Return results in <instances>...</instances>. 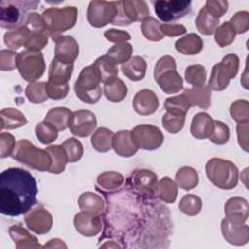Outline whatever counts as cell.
<instances>
[{"instance_id": "obj_11", "label": "cell", "mask_w": 249, "mask_h": 249, "mask_svg": "<svg viewBox=\"0 0 249 249\" xmlns=\"http://www.w3.org/2000/svg\"><path fill=\"white\" fill-rule=\"evenodd\" d=\"M131 137L138 149L143 150H157L160 148L164 140L161 130L153 124H142L136 125L131 130Z\"/></svg>"}, {"instance_id": "obj_4", "label": "cell", "mask_w": 249, "mask_h": 249, "mask_svg": "<svg viewBox=\"0 0 249 249\" xmlns=\"http://www.w3.org/2000/svg\"><path fill=\"white\" fill-rule=\"evenodd\" d=\"M100 84V76L94 65L84 67L74 85L76 96L85 103H96L103 92Z\"/></svg>"}, {"instance_id": "obj_9", "label": "cell", "mask_w": 249, "mask_h": 249, "mask_svg": "<svg viewBox=\"0 0 249 249\" xmlns=\"http://www.w3.org/2000/svg\"><path fill=\"white\" fill-rule=\"evenodd\" d=\"M158 184V175L146 168L133 170L126 180L127 189L135 196L145 199H152L155 196V189Z\"/></svg>"}, {"instance_id": "obj_45", "label": "cell", "mask_w": 249, "mask_h": 249, "mask_svg": "<svg viewBox=\"0 0 249 249\" xmlns=\"http://www.w3.org/2000/svg\"><path fill=\"white\" fill-rule=\"evenodd\" d=\"M202 208V201L199 196L188 194L185 195L180 202H179V209L182 213L188 216H196L197 215Z\"/></svg>"}, {"instance_id": "obj_22", "label": "cell", "mask_w": 249, "mask_h": 249, "mask_svg": "<svg viewBox=\"0 0 249 249\" xmlns=\"http://www.w3.org/2000/svg\"><path fill=\"white\" fill-rule=\"evenodd\" d=\"M9 235L15 242V246L18 249H29V248H41L43 247L36 236L32 235L27 230L20 225H13L9 228Z\"/></svg>"}, {"instance_id": "obj_62", "label": "cell", "mask_w": 249, "mask_h": 249, "mask_svg": "<svg viewBox=\"0 0 249 249\" xmlns=\"http://www.w3.org/2000/svg\"><path fill=\"white\" fill-rule=\"evenodd\" d=\"M161 32L164 36L176 37L183 35L187 32V29L182 24H171V23H161L160 24Z\"/></svg>"}, {"instance_id": "obj_7", "label": "cell", "mask_w": 249, "mask_h": 249, "mask_svg": "<svg viewBox=\"0 0 249 249\" xmlns=\"http://www.w3.org/2000/svg\"><path fill=\"white\" fill-rule=\"evenodd\" d=\"M239 69V57L235 53L225 55L221 62L216 63L211 70L207 87L210 90H224Z\"/></svg>"}, {"instance_id": "obj_47", "label": "cell", "mask_w": 249, "mask_h": 249, "mask_svg": "<svg viewBox=\"0 0 249 249\" xmlns=\"http://www.w3.org/2000/svg\"><path fill=\"white\" fill-rule=\"evenodd\" d=\"M25 95L31 103H42L49 97L46 90V82H31L25 89Z\"/></svg>"}, {"instance_id": "obj_30", "label": "cell", "mask_w": 249, "mask_h": 249, "mask_svg": "<svg viewBox=\"0 0 249 249\" xmlns=\"http://www.w3.org/2000/svg\"><path fill=\"white\" fill-rule=\"evenodd\" d=\"M124 182V176L117 171H105L96 179V189L100 192L114 193L119 190Z\"/></svg>"}, {"instance_id": "obj_43", "label": "cell", "mask_w": 249, "mask_h": 249, "mask_svg": "<svg viewBox=\"0 0 249 249\" xmlns=\"http://www.w3.org/2000/svg\"><path fill=\"white\" fill-rule=\"evenodd\" d=\"M35 134L42 144L48 145L53 143L57 138L58 130L51 123L44 120L36 124Z\"/></svg>"}, {"instance_id": "obj_6", "label": "cell", "mask_w": 249, "mask_h": 249, "mask_svg": "<svg viewBox=\"0 0 249 249\" xmlns=\"http://www.w3.org/2000/svg\"><path fill=\"white\" fill-rule=\"evenodd\" d=\"M49 35L53 38L60 33L71 29L77 22L78 9L74 6L64 8L52 7L42 13Z\"/></svg>"}, {"instance_id": "obj_58", "label": "cell", "mask_w": 249, "mask_h": 249, "mask_svg": "<svg viewBox=\"0 0 249 249\" xmlns=\"http://www.w3.org/2000/svg\"><path fill=\"white\" fill-rule=\"evenodd\" d=\"M204 7L211 16L216 18H220L227 13L229 3L228 1L223 0H207Z\"/></svg>"}, {"instance_id": "obj_1", "label": "cell", "mask_w": 249, "mask_h": 249, "mask_svg": "<svg viewBox=\"0 0 249 249\" xmlns=\"http://www.w3.org/2000/svg\"><path fill=\"white\" fill-rule=\"evenodd\" d=\"M38 187L33 175L19 167L0 174V212L16 217L26 214L37 201Z\"/></svg>"}, {"instance_id": "obj_42", "label": "cell", "mask_w": 249, "mask_h": 249, "mask_svg": "<svg viewBox=\"0 0 249 249\" xmlns=\"http://www.w3.org/2000/svg\"><path fill=\"white\" fill-rule=\"evenodd\" d=\"M160 22L154 17H148L141 22V32L150 41L159 42L164 38L160 29Z\"/></svg>"}, {"instance_id": "obj_3", "label": "cell", "mask_w": 249, "mask_h": 249, "mask_svg": "<svg viewBox=\"0 0 249 249\" xmlns=\"http://www.w3.org/2000/svg\"><path fill=\"white\" fill-rule=\"evenodd\" d=\"M208 180L222 190H231L238 182V169L236 165L224 159L213 158L205 164Z\"/></svg>"}, {"instance_id": "obj_52", "label": "cell", "mask_w": 249, "mask_h": 249, "mask_svg": "<svg viewBox=\"0 0 249 249\" xmlns=\"http://www.w3.org/2000/svg\"><path fill=\"white\" fill-rule=\"evenodd\" d=\"M208 139L217 145H224L230 139V128L221 121H213V128Z\"/></svg>"}, {"instance_id": "obj_39", "label": "cell", "mask_w": 249, "mask_h": 249, "mask_svg": "<svg viewBox=\"0 0 249 249\" xmlns=\"http://www.w3.org/2000/svg\"><path fill=\"white\" fill-rule=\"evenodd\" d=\"M29 35V30L25 25L10 30L4 34V43L12 51H17L24 47L26 39Z\"/></svg>"}, {"instance_id": "obj_54", "label": "cell", "mask_w": 249, "mask_h": 249, "mask_svg": "<svg viewBox=\"0 0 249 249\" xmlns=\"http://www.w3.org/2000/svg\"><path fill=\"white\" fill-rule=\"evenodd\" d=\"M229 22L232 25L236 34H243L249 29V13L239 11L231 18Z\"/></svg>"}, {"instance_id": "obj_40", "label": "cell", "mask_w": 249, "mask_h": 249, "mask_svg": "<svg viewBox=\"0 0 249 249\" xmlns=\"http://www.w3.org/2000/svg\"><path fill=\"white\" fill-rule=\"evenodd\" d=\"M52 159V165L49 170L51 173L59 174L64 171L67 161V157L61 145H51L46 148Z\"/></svg>"}, {"instance_id": "obj_48", "label": "cell", "mask_w": 249, "mask_h": 249, "mask_svg": "<svg viewBox=\"0 0 249 249\" xmlns=\"http://www.w3.org/2000/svg\"><path fill=\"white\" fill-rule=\"evenodd\" d=\"M230 114L233 121L237 124L249 123V104L245 99L235 100L231 104Z\"/></svg>"}, {"instance_id": "obj_33", "label": "cell", "mask_w": 249, "mask_h": 249, "mask_svg": "<svg viewBox=\"0 0 249 249\" xmlns=\"http://www.w3.org/2000/svg\"><path fill=\"white\" fill-rule=\"evenodd\" d=\"M103 93L111 102H121L127 95V87L123 80L116 77L104 84Z\"/></svg>"}, {"instance_id": "obj_38", "label": "cell", "mask_w": 249, "mask_h": 249, "mask_svg": "<svg viewBox=\"0 0 249 249\" xmlns=\"http://www.w3.org/2000/svg\"><path fill=\"white\" fill-rule=\"evenodd\" d=\"M114 133L106 127L97 128L91 135L90 142L93 149L100 153L109 152L112 149V140Z\"/></svg>"}, {"instance_id": "obj_20", "label": "cell", "mask_w": 249, "mask_h": 249, "mask_svg": "<svg viewBox=\"0 0 249 249\" xmlns=\"http://www.w3.org/2000/svg\"><path fill=\"white\" fill-rule=\"evenodd\" d=\"M121 10L128 25L134 21H142L150 16L147 3L142 0L119 1Z\"/></svg>"}, {"instance_id": "obj_59", "label": "cell", "mask_w": 249, "mask_h": 249, "mask_svg": "<svg viewBox=\"0 0 249 249\" xmlns=\"http://www.w3.org/2000/svg\"><path fill=\"white\" fill-rule=\"evenodd\" d=\"M46 90L49 98L53 100H59L67 96L69 92V85H55L46 82Z\"/></svg>"}, {"instance_id": "obj_49", "label": "cell", "mask_w": 249, "mask_h": 249, "mask_svg": "<svg viewBox=\"0 0 249 249\" xmlns=\"http://www.w3.org/2000/svg\"><path fill=\"white\" fill-rule=\"evenodd\" d=\"M61 146L64 149L68 162H76L81 160L84 154V149L82 143L78 139L74 137L67 138Z\"/></svg>"}, {"instance_id": "obj_10", "label": "cell", "mask_w": 249, "mask_h": 249, "mask_svg": "<svg viewBox=\"0 0 249 249\" xmlns=\"http://www.w3.org/2000/svg\"><path fill=\"white\" fill-rule=\"evenodd\" d=\"M118 14L116 2L91 1L87 9L89 23L96 28L103 27L108 23H114Z\"/></svg>"}, {"instance_id": "obj_44", "label": "cell", "mask_w": 249, "mask_h": 249, "mask_svg": "<svg viewBox=\"0 0 249 249\" xmlns=\"http://www.w3.org/2000/svg\"><path fill=\"white\" fill-rule=\"evenodd\" d=\"M185 80L193 87H200L206 81V69L201 64H193L185 69Z\"/></svg>"}, {"instance_id": "obj_31", "label": "cell", "mask_w": 249, "mask_h": 249, "mask_svg": "<svg viewBox=\"0 0 249 249\" xmlns=\"http://www.w3.org/2000/svg\"><path fill=\"white\" fill-rule=\"evenodd\" d=\"M1 117V130L16 129L27 124L25 116L18 109L5 108L0 112Z\"/></svg>"}, {"instance_id": "obj_2", "label": "cell", "mask_w": 249, "mask_h": 249, "mask_svg": "<svg viewBox=\"0 0 249 249\" xmlns=\"http://www.w3.org/2000/svg\"><path fill=\"white\" fill-rule=\"evenodd\" d=\"M12 158L38 171H49L52 165V159L48 151L36 147L27 139H20L17 142Z\"/></svg>"}, {"instance_id": "obj_36", "label": "cell", "mask_w": 249, "mask_h": 249, "mask_svg": "<svg viewBox=\"0 0 249 249\" xmlns=\"http://www.w3.org/2000/svg\"><path fill=\"white\" fill-rule=\"evenodd\" d=\"M72 112L66 107H55L51 109L45 117V121L54 125L58 131L65 130L69 125Z\"/></svg>"}, {"instance_id": "obj_24", "label": "cell", "mask_w": 249, "mask_h": 249, "mask_svg": "<svg viewBox=\"0 0 249 249\" xmlns=\"http://www.w3.org/2000/svg\"><path fill=\"white\" fill-rule=\"evenodd\" d=\"M74 70L73 63H63L53 57L49 67V83L55 85L68 84Z\"/></svg>"}, {"instance_id": "obj_17", "label": "cell", "mask_w": 249, "mask_h": 249, "mask_svg": "<svg viewBox=\"0 0 249 249\" xmlns=\"http://www.w3.org/2000/svg\"><path fill=\"white\" fill-rule=\"evenodd\" d=\"M221 231L223 237L230 244L240 246L249 240V228L245 223L236 224L224 218L221 222Z\"/></svg>"}, {"instance_id": "obj_60", "label": "cell", "mask_w": 249, "mask_h": 249, "mask_svg": "<svg viewBox=\"0 0 249 249\" xmlns=\"http://www.w3.org/2000/svg\"><path fill=\"white\" fill-rule=\"evenodd\" d=\"M170 69H176V61L175 59L170 55H164L160 57L154 68V78L156 79L159 77L161 73L170 70Z\"/></svg>"}, {"instance_id": "obj_16", "label": "cell", "mask_w": 249, "mask_h": 249, "mask_svg": "<svg viewBox=\"0 0 249 249\" xmlns=\"http://www.w3.org/2000/svg\"><path fill=\"white\" fill-rule=\"evenodd\" d=\"M74 227L80 234L90 237L100 232L102 222L98 214L81 211L74 217Z\"/></svg>"}, {"instance_id": "obj_26", "label": "cell", "mask_w": 249, "mask_h": 249, "mask_svg": "<svg viewBox=\"0 0 249 249\" xmlns=\"http://www.w3.org/2000/svg\"><path fill=\"white\" fill-rule=\"evenodd\" d=\"M156 82L160 89L167 94L177 93L183 89V79L176 69H170L157 77Z\"/></svg>"}, {"instance_id": "obj_5", "label": "cell", "mask_w": 249, "mask_h": 249, "mask_svg": "<svg viewBox=\"0 0 249 249\" xmlns=\"http://www.w3.org/2000/svg\"><path fill=\"white\" fill-rule=\"evenodd\" d=\"M38 1H6L0 2V25L5 29H16L25 22L28 11L37 9Z\"/></svg>"}, {"instance_id": "obj_57", "label": "cell", "mask_w": 249, "mask_h": 249, "mask_svg": "<svg viewBox=\"0 0 249 249\" xmlns=\"http://www.w3.org/2000/svg\"><path fill=\"white\" fill-rule=\"evenodd\" d=\"M18 53L12 50H1L0 52V69L2 71H12L17 68Z\"/></svg>"}, {"instance_id": "obj_23", "label": "cell", "mask_w": 249, "mask_h": 249, "mask_svg": "<svg viewBox=\"0 0 249 249\" xmlns=\"http://www.w3.org/2000/svg\"><path fill=\"white\" fill-rule=\"evenodd\" d=\"M183 95L190 106H198L201 109H208L211 105V90L205 85L185 89Z\"/></svg>"}, {"instance_id": "obj_12", "label": "cell", "mask_w": 249, "mask_h": 249, "mask_svg": "<svg viewBox=\"0 0 249 249\" xmlns=\"http://www.w3.org/2000/svg\"><path fill=\"white\" fill-rule=\"evenodd\" d=\"M154 10L158 18L164 21H174L182 18L191 11V1L160 0L153 2Z\"/></svg>"}, {"instance_id": "obj_18", "label": "cell", "mask_w": 249, "mask_h": 249, "mask_svg": "<svg viewBox=\"0 0 249 249\" xmlns=\"http://www.w3.org/2000/svg\"><path fill=\"white\" fill-rule=\"evenodd\" d=\"M159 98L157 94L148 89H143L136 92L132 100L134 111L141 116L154 114L159 108Z\"/></svg>"}, {"instance_id": "obj_51", "label": "cell", "mask_w": 249, "mask_h": 249, "mask_svg": "<svg viewBox=\"0 0 249 249\" xmlns=\"http://www.w3.org/2000/svg\"><path fill=\"white\" fill-rule=\"evenodd\" d=\"M185 119H186L185 115L166 112L161 118V124L163 128L167 132L175 134L183 128L185 124Z\"/></svg>"}, {"instance_id": "obj_50", "label": "cell", "mask_w": 249, "mask_h": 249, "mask_svg": "<svg viewBox=\"0 0 249 249\" xmlns=\"http://www.w3.org/2000/svg\"><path fill=\"white\" fill-rule=\"evenodd\" d=\"M190 104L188 103L186 97L182 94L171 96L165 99L164 102V109L166 112L179 114V115H185L188 113L190 109Z\"/></svg>"}, {"instance_id": "obj_55", "label": "cell", "mask_w": 249, "mask_h": 249, "mask_svg": "<svg viewBox=\"0 0 249 249\" xmlns=\"http://www.w3.org/2000/svg\"><path fill=\"white\" fill-rule=\"evenodd\" d=\"M29 31H40L45 32L49 35L45 20L42 17V15L36 13V12H30L28 13L24 24ZM50 36V35H49Z\"/></svg>"}, {"instance_id": "obj_27", "label": "cell", "mask_w": 249, "mask_h": 249, "mask_svg": "<svg viewBox=\"0 0 249 249\" xmlns=\"http://www.w3.org/2000/svg\"><path fill=\"white\" fill-rule=\"evenodd\" d=\"M175 49L182 54L195 55L203 49V41L196 33H189L175 42Z\"/></svg>"}, {"instance_id": "obj_63", "label": "cell", "mask_w": 249, "mask_h": 249, "mask_svg": "<svg viewBox=\"0 0 249 249\" xmlns=\"http://www.w3.org/2000/svg\"><path fill=\"white\" fill-rule=\"evenodd\" d=\"M248 124H238L236 126L238 144L245 152H248Z\"/></svg>"}, {"instance_id": "obj_64", "label": "cell", "mask_w": 249, "mask_h": 249, "mask_svg": "<svg viewBox=\"0 0 249 249\" xmlns=\"http://www.w3.org/2000/svg\"><path fill=\"white\" fill-rule=\"evenodd\" d=\"M43 247L45 248H66V244L59 238H53L49 240L48 243H46Z\"/></svg>"}, {"instance_id": "obj_46", "label": "cell", "mask_w": 249, "mask_h": 249, "mask_svg": "<svg viewBox=\"0 0 249 249\" xmlns=\"http://www.w3.org/2000/svg\"><path fill=\"white\" fill-rule=\"evenodd\" d=\"M215 34V42L219 47L224 48L231 45L235 39V30L232 25L229 21H225L221 25L217 27L214 32Z\"/></svg>"}, {"instance_id": "obj_41", "label": "cell", "mask_w": 249, "mask_h": 249, "mask_svg": "<svg viewBox=\"0 0 249 249\" xmlns=\"http://www.w3.org/2000/svg\"><path fill=\"white\" fill-rule=\"evenodd\" d=\"M132 53H133L132 45L127 42H124V43H119L112 46L108 50L106 55L118 65V64H124L127 62L131 58Z\"/></svg>"}, {"instance_id": "obj_19", "label": "cell", "mask_w": 249, "mask_h": 249, "mask_svg": "<svg viewBox=\"0 0 249 249\" xmlns=\"http://www.w3.org/2000/svg\"><path fill=\"white\" fill-rule=\"evenodd\" d=\"M225 216L228 220L236 224H244L248 219L249 206L245 198L233 196L227 200L224 206Z\"/></svg>"}, {"instance_id": "obj_25", "label": "cell", "mask_w": 249, "mask_h": 249, "mask_svg": "<svg viewBox=\"0 0 249 249\" xmlns=\"http://www.w3.org/2000/svg\"><path fill=\"white\" fill-rule=\"evenodd\" d=\"M213 119L205 112L196 114L191 123V134L196 139H206L209 137L213 128Z\"/></svg>"}, {"instance_id": "obj_14", "label": "cell", "mask_w": 249, "mask_h": 249, "mask_svg": "<svg viewBox=\"0 0 249 249\" xmlns=\"http://www.w3.org/2000/svg\"><path fill=\"white\" fill-rule=\"evenodd\" d=\"M55 43L54 58L63 63H74L79 56V44L70 35H57L53 38Z\"/></svg>"}, {"instance_id": "obj_15", "label": "cell", "mask_w": 249, "mask_h": 249, "mask_svg": "<svg viewBox=\"0 0 249 249\" xmlns=\"http://www.w3.org/2000/svg\"><path fill=\"white\" fill-rule=\"evenodd\" d=\"M24 222L31 231L37 234H45L52 229L53 217L46 208L37 206L25 214Z\"/></svg>"}, {"instance_id": "obj_28", "label": "cell", "mask_w": 249, "mask_h": 249, "mask_svg": "<svg viewBox=\"0 0 249 249\" xmlns=\"http://www.w3.org/2000/svg\"><path fill=\"white\" fill-rule=\"evenodd\" d=\"M121 70L123 74L131 81H141L147 70L146 60L142 56H132L127 62L122 64Z\"/></svg>"}, {"instance_id": "obj_21", "label": "cell", "mask_w": 249, "mask_h": 249, "mask_svg": "<svg viewBox=\"0 0 249 249\" xmlns=\"http://www.w3.org/2000/svg\"><path fill=\"white\" fill-rule=\"evenodd\" d=\"M112 149L117 155L124 158H130L138 151L132 140L130 130H120L115 133L112 140Z\"/></svg>"}, {"instance_id": "obj_37", "label": "cell", "mask_w": 249, "mask_h": 249, "mask_svg": "<svg viewBox=\"0 0 249 249\" xmlns=\"http://www.w3.org/2000/svg\"><path fill=\"white\" fill-rule=\"evenodd\" d=\"M175 182L181 189L190 191L197 186L198 174L196 170L191 166H182L175 174Z\"/></svg>"}, {"instance_id": "obj_61", "label": "cell", "mask_w": 249, "mask_h": 249, "mask_svg": "<svg viewBox=\"0 0 249 249\" xmlns=\"http://www.w3.org/2000/svg\"><path fill=\"white\" fill-rule=\"evenodd\" d=\"M104 37L107 39V41L119 44V43H124L127 42L131 39L130 34L124 30H119V29H108L104 32Z\"/></svg>"}, {"instance_id": "obj_8", "label": "cell", "mask_w": 249, "mask_h": 249, "mask_svg": "<svg viewBox=\"0 0 249 249\" xmlns=\"http://www.w3.org/2000/svg\"><path fill=\"white\" fill-rule=\"evenodd\" d=\"M17 68L23 80L31 83L41 78L46 70L45 59L41 52L21 51L17 56Z\"/></svg>"}, {"instance_id": "obj_35", "label": "cell", "mask_w": 249, "mask_h": 249, "mask_svg": "<svg viewBox=\"0 0 249 249\" xmlns=\"http://www.w3.org/2000/svg\"><path fill=\"white\" fill-rule=\"evenodd\" d=\"M92 64L97 69L102 84H105L118 76L119 69L117 64L106 54L98 57Z\"/></svg>"}, {"instance_id": "obj_34", "label": "cell", "mask_w": 249, "mask_h": 249, "mask_svg": "<svg viewBox=\"0 0 249 249\" xmlns=\"http://www.w3.org/2000/svg\"><path fill=\"white\" fill-rule=\"evenodd\" d=\"M219 18L211 16L204 6L199 10L195 20L197 30L203 35H212L219 26Z\"/></svg>"}, {"instance_id": "obj_13", "label": "cell", "mask_w": 249, "mask_h": 249, "mask_svg": "<svg viewBox=\"0 0 249 249\" xmlns=\"http://www.w3.org/2000/svg\"><path fill=\"white\" fill-rule=\"evenodd\" d=\"M96 124V117L91 111L77 110L72 112L68 127L73 135L87 137L93 132Z\"/></svg>"}, {"instance_id": "obj_56", "label": "cell", "mask_w": 249, "mask_h": 249, "mask_svg": "<svg viewBox=\"0 0 249 249\" xmlns=\"http://www.w3.org/2000/svg\"><path fill=\"white\" fill-rule=\"evenodd\" d=\"M15 137L9 132H1L0 134V157L5 159L12 156L16 148Z\"/></svg>"}, {"instance_id": "obj_32", "label": "cell", "mask_w": 249, "mask_h": 249, "mask_svg": "<svg viewBox=\"0 0 249 249\" xmlns=\"http://www.w3.org/2000/svg\"><path fill=\"white\" fill-rule=\"evenodd\" d=\"M78 205L82 211L94 214H100L105 208L103 198L99 195L92 192L83 193L78 199Z\"/></svg>"}, {"instance_id": "obj_53", "label": "cell", "mask_w": 249, "mask_h": 249, "mask_svg": "<svg viewBox=\"0 0 249 249\" xmlns=\"http://www.w3.org/2000/svg\"><path fill=\"white\" fill-rule=\"evenodd\" d=\"M49 35L40 31H29V35L25 42V49L34 52H41L48 44Z\"/></svg>"}, {"instance_id": "obj_29", "label": "cell", "mask_w": 249, "mask_h": 249, "mask_svg": "<svg viewBox=\"0 0 249 249\" xmlns=\"http://www.w3.org/2000/svg\"><path fill=\"white\" fill-rule=\"evenodd\" d=\"M178 194V186L175 181L165 176L158 181L155 189V196L165 203H173Z\"/></svg>"}]
</instances>
